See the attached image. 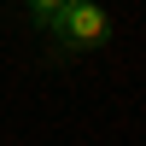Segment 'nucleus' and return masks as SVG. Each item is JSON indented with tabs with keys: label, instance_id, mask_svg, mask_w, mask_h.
I'll return each instance as SVG.
<instances>
[{
	"label": "nucleus",
	"instance_id": "f257e3e1",
	"mask_svg": "<svg viewBox=\"0 0 146 146\" xmlns=\"http://www.w3.org/2000/svg\"><path fill=\"white\" fill-rule=\"evenodd\" d=\"M47 35H53L58 53H94V47L111 41V12H105L100 0H70L64 18H58Z\"/></svg>",
	"mask_w": 146,
	"mask_h": 146
},
{
	"label": "nucleus",
	"instance_id": "f03ea898",
	"mask_svg": "<svg viewBox=\"0 0 146 146\" xmlns=\"http://www.w3.org/2000/svg\"><path fill=\"white\" fill-rule=\"evenodd\" d=\"M64 6H70V0H23V12H29V18H35V29H53V23L58 18H64Z\"/></svg>",
	"mask_w": 146,
	"mask_h": 146
}]
</instances>
